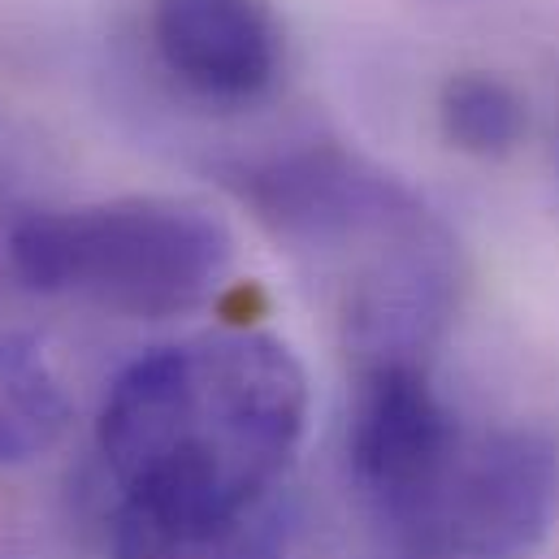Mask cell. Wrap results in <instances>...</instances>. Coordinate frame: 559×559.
<instances>
[{
    "mask_svg": "<svg viewBox=\"0 0 559 559\" xmlns=\"http://www.w3.org/2000/svg\"><path fill=\"white\" fill-rule=\"evenodd\" d=\"M308 425V378L261 330H217L127 365L96 417L114 508L230 521L278 499Z\"/></svg>",
    "mask_w": 559,
    "mask_h": 559,
    "instance_id": "1",
    "label": "cell"
},
{
    "mask_svg": "<svg viewBox=\"0 0 559 559\" xmlns=\"http://www.w3.org/2000/svg\"><path fill=\"white\" fill-rule=\"evenodd\" d=\"M235 187L330 278L360 360H425L451 317L455 248L400 178L338 143H304L239 165Z\"/></svg>",
    "mask_w": 559,
    "mask_h": 559,
    "instance_id": "2",
    "label": "cell"
},
{
    "mask_svg": "<svg viewBox=\"0 0 559 559\" xmlns=\"http://www.w3.org/2000/svg\"><path fill=\"white\" fill-rule=\"evenodd\" d=\"M4 252L22 286L39 295L165 321L217 295L235 239L200 204L122 195L26 213L13 222Z\"/></svg>",
    "mask_w": 559,
    "mask_h": 559,
    "instance_id": "3",
    "label": "cell"
},
{
    "mask_svg": "<svg viewBox=\"0 0 559 559\" xmlns=\"http://www.w3.org/2000/svg\"><path fill=\"white\" fill-rule=\"evenodd\" d=\"M556 512V438L525 425L481 429L420 495L365 521V559H530Z\"/></svg>",
    "mask_w": 559,
    "mask_h": 559,
    "instance_id": "4",
    "label": "cell"
},
{
    "mask_svg": "<svg viewBox=\"0 0 559 559\" xmlns=\"http://www.w3.org/2000/svg\"><path fill=\"white\" fill-rule=\"evenodd\" d=\"M468 429L447 408L425 360H360L347 404V486L360 521L420 495L464 447Z\"/></svg>",
    "mask_w": 559,
    "mask_h": 559,
    "instance_id": "5",
    "label": "cell"
},
{
    "mask_svg": "<svg viewBox=\"0 0 559 559\" xmlns=\"http://www.w3.org/2000/svg\"><path fill=\"white\" fill-rule=\"evenodd\" d=\"M160 66L200 100L252 105L282 70V31L265 0H156Z\"/></svg>",
    "mask_w": 559,
    "mask_h": 559,
    "instance_id": "6",
    "label": "cell"
},
{
    "mask_svg": "<svg viewBox=\"0 0 559 559\" xmlns=\"http://www.w3.org/2000/svg\"><path fill=\"white\" fill-rule=\"evenodd\" d=\"M114 559H290V508L278 499L230 521H165L114 508Z\"/></svg>",
    "mask_w": 559,
    "mask_h": 559,
    "instance_id": "7",
    "label": "cell"
},
{
    "mask_svg": "<svg viewBox=\"0 0 559 559\" xmlns=\"http://www.w3.org/2000/svg\"><path fill=\"white\" fill-rule=\"evenodd\" d=\"M70 417L48 356L17 330L0 325V468L44 455Z\"/></svg>",
    "mask_w": 559,
    "mask_h": 559,
    "instance_id": "8",
    "label": "cell"
},
{
    "mask_svg": "<svg viewBox=\"0 0 559 559\" xmlns=\"http://www.w3.org/2000/svg\"><path fill=\"white\" fill-rule=\"evenodd\" d=\"M438 122L451 147L468 156H508L525 135L521 96L495 74H455L438 96Z\"/></svg>",
    "mask_w": 559,
    "mask_h": 559,
    "instance_id": "9",
    "label": "cell"
}]
</instances>
